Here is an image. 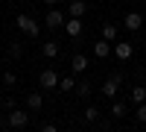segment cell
<instances>
[{"label": "cell", "instance_id": "cell-1", "mask_svg": "<svg viewBox=\"0 0 146 132\" xmlns=\"http://www.w3.org/2000/svg\"><path fill=\"white\" fill-rule=\"evenodd\" d=\"M15 27H18V29H21L23 35H29V38H35V35L41 32V29H38V23H35V21H32L29 15H23V12H21V15L15 18Z\"/></svg>", "mask_w": 146, "mask_h": 132}, {"label": "cell", "instance_id": "cell-2", "mask_svg": "<svg viewBox=\"0 0 146 132\" xmlns=\"http://www.w3.org/2000/svg\"><path fill=\"white\" fill-rule=\"evenodd\" d=\"M44 23H47L50 29H64L67 18H64V12H62V9H50V12H47V18H44Z\"/></svg>", "mask_w": 146, "mask_h": 132}, {"label": "cell", "instance_id": "cell-3", "mask_svg": "<svg viewBox=\"0 0 146 132\" xmlns=\"http://www.w3.org/2000/svg\"><path fill=\"white\" fill-rule=\"evenodd\" d=\"M120 82H123V74H111L105 82H102V94L108 100H114L117 97V88H120Z\"/></svg>", "mask_w": 146, "mask_h": 132}, {"label": "cell", "instance_id": "cell-4", "mask_svg": "<svg viewBox=\"0 0 146 132\" xmlns=\"http://www.w3.org/2000/svg\"><path fill=\"white\" fill-rule=\"evenodd\" d=\"M29 123V115L23 112V109H12L9 112V126H15V129H23Z\"/></svg>", "mask_w": 146, "mask_h": 132}, {"label": "cell", "instance_id": "cell-5", "mask_svg": "<svg viewBox=\"0 0 146 132\" xmlns=\"http://www.w3.org/2000/svg\"><path fill=\"white\" fill-rule=\"evenodd\" d=\"M38 82H41L44 88H56V85H58V82H62V79H58V70H53V68H47V70H41V76H38Z\"/></svg>", "mask_w": 146, "mask_h": 132}, {"label": "cell", "instance_id": "cell-6", "mask_svg": "<svg viewBox=\"0 0 146 132\" xmlns=\"http://www.w3.org/2000/svg\"><path fill=\"white\" fill-rule=\"evenodd\" d=\"M70 68H73V74H85V70L91 68V59L85 56V53H76V56L70 59Z\"/></svg>", "mask_w": 146, "mask_h": 132}, {"label": "cell", "instance_id": "cell-7", "mask_svg": "<svg viewBox=\"0 0 146 132\" xmlns=\"http://www.w3.org/2000/svg\"><path fill=\"white\" fill-rule=\"evenodd\" d=\"M131 53H135V47H131L129 41H117V44H114V56L120 59V62H129Z\"/></svg>", "mask_w": 146, "mask_h": 132}, {"label": "cell", "instance_id": "cell-8", "mask_svg": "<svg viewBox=\"0 0 146 132\" xmlns=\"http://www.w3.org/2000/svg\"><path fill=\"white\" fill-rule=\"evenodd\" d=\"M111 53H114V47H111V41H105V38H100V41L94 44V56H96V59H108Z\"/></svg>", "mask_w": 146, "mask_h": 132}, {"label": "cell", "instance_id": "cell-9", "mask_svg": "<svg viewBox=\"0 0 146 132\" xmlns=\"http://www.w3.org/2000/svg\"><path fill=\"white\" fill-rule=\"evenodd\" d=\"M64 32L70 35V38H79V35H82V18H70L64 23Z\"/></svg>", "mask_w": 146, "mask_h": 132}, {"label": "cell", "instance_id": "cell-10", "mask_svg": "<svg viewBox=\"0 0 146 132\" xmlns=\"http://www.w3.org/2000/svg\"><path fill=\"white\" fill-rule=\"evenodd\" d=\"M123 23H126V29H140V27H143V18L137 15V12H129Z\"/></svg>", "mask_w": 146, "mask_h": 132}, {"label": "cell", "instance_id": "cell-11", "mask_svg": "<svg viewBox=\"0 0 146 132\" xmlns=\"http://www.w3.org/2000/svg\"><path fill=\"white\" fill-rule=\"evenodd\" d=\"M41 106H44V97H41V94H35V91H32L29 97H27V109H29V112H38Z\"/></svg>", "mask_w": 146, "mask_h": 132}, {"label": "cell", "instance_id": "cell-12", "mask_svg": "<svg viewBox=\"0 0 146 132\" xmlns=\"http://www.w3.org/2000/svg\"><path fill=\"white\" fill-rule=\"evenodd\" d=\"M131 103H135V106L146 103V85H135V88H131Z\"/></svg>", "mask_w": 146, "mask_h": 132}, {"label": "cell", "instance_id": "cell-13", "mask_svg": "<svg viewBox=\"0 0 146 132\" xmlns=\"http://www.w3.org/2000/svg\"><path fill=\"white\" fill-rule=\"evenodd\" d=\"M85 9H88V6H85L82 0H73V3L67 6V12H70V18H82V15H85Z\"/></svg>", "mask_w": 146, "mask_h": 132}, {"label": "cell", "instance_id": "cell-14", "mask_svg": "<svg viewBox=\"0 0 146 132\" xmlns=\"http://www.w3.org/2000/svg\"><path fill=\"white\" fill-rule=\"evenodd\" d=\"M126 112H129V106H126L123 100H114V106H111V115L117 117V121H120V117H126Z\"/></svg>", "mask_w": 146, "mask_h": 132}, {"label": "cell", "instance_id": "cell-15", "mask_svg": "<svg viewBox=\"0 0 146 132\" xmlns=\"http://www.w3.org/2000/svg\"><path fill=\"white\" fill-rule=\"evenodd\" d=\"M41 53H44L47 59H58V44H56V41H47V44L41 47Z\"/></svg>", "mask_w": 146, "mask_h": 132}, {"label": "cell", "instance_id": "cell-16", "mask_svg": "<svg viewBox=\"0 0 146 132\" xmlns=\"http://www.w3.org/2000/svg\"><path fill=\"white\" fill-rule=\"evenodd\" d=\"M102 38H105V41H117V27L105 23V27H102Z\"/></svg>", "mask_w": 146, "mask_h": 132}, {"label": "cell", "instance_id": "cell-17", "mask_svg": "<svg viewBox=\"0 0 146 132\" xmlns=\"http://www.w3.org/2000/svg\"><path fill=\"white\" fill-rule=\"evenodd\" d=\"M85 121H88V123L100 121V109H96V106H88V109H85Z\"/></svg>", "mask_w": 146, "mask_h": 132}, {"label": "cell", "instance_id": "cell-18", "mask_svg": "<svg viewBox=\"0 0 146 132\" xmlns=\"http://www.w3.org/2000/svg\"><path fill=\"white\" fill-rule=\"evenodd\" d=\"M58 88H62V91H73V88H76V79H73V76H62Z\"/></svg>", "mask_w": 146, "mask_h": 132}, {"label": "cell", "instance_id": "cell-19", "mask_svg": "<svg viewBox=\"0 0 146 132\" xmlns=\"http://www.w3.org/2000/svg\"><path fill=\"white\" fill-rule=\"evenodd\" d=\"M76 91L82 94V97H91V82H88V79H82V82H76Z\"/></svg>", "mask_w": 146, "mask_h": 132}, {"label": "cell", "instance_id": "cell-20", "mask_svg": "<svg viewBox=\"0 0 146 132\" xmlns=\"http://www.w3.org/2000/svg\"><path fill=\"white\" fill-rule=\"evenodd\" d=\"M9 53H12V59H21V56H23V47H21V44L15 41V44L9 47Z\"/></svg>", "mask_w": 146, "mask_h": 132}, {"label": "cell", "instance_id": "cell-21", "mask_svg": "<svg viewBox=\"0 0 146 132\" xmlns=\"http://www.w3.org/2000/svg\"><path fill=\"white\" fill-rule=\"evenodd\" d=\"M3 82H6V85L12 88V85H15V82H18V76H15V74H12V70H9V74H3Z\"/></svg>", "mask_w": 146, "mask_h": 132}, {"label": "cell", "instance_id": "cell-22", "mask_svg": "<svg viewBox=\"0 0 146 132\" xmlns=\"http://www.w3.org/2000/svg\"><path fill=\"white\" fill-rule=\"evenodd\" d=\"M137 121H140V123H146V103H140V106H137Z\"/></svg>", "mask_w": 146, "mask_h": 132}, {"label": "cell", "instance_id": "cell-23", "mask_svg": "<svg viewBox=\"0 0 146 132\" xmlns=\"http://www.w3.org/2000/svg\"><path fill=\"white\" fill-rule=\"evenodd\" d=\"M41 132H58V129H56V123H44V126H41Z\"/></svg>", "mask_w": 146, "mask_h": 132}, {"label": "cell", "instance_id": "cell-24", "mask_svg": "<svg viewBox=\"0 0 146 132\" xmlns=\"http://www.w3.org/2000/svg\"><path fill=\"white\" fill-rule=\"evenodd\" d=\"M44 3H47V6H56V3H58V0H44Z\"/></svg>", "mask_w": 146, "mask_h": 132}, {"label": "cell", "instance_id": "cell-25", "mask_svg": "<svg viewBox=\"0 0 146 132\" xmlns=\"http://www.w3.org/2000/svg\"><path fill=\"white\" fill-rule=\"evenodd\" d=\"M100 132H102V129H100Z\"/></svg>", "mask_w": 146, "mask_h": 132}]
</instances>
